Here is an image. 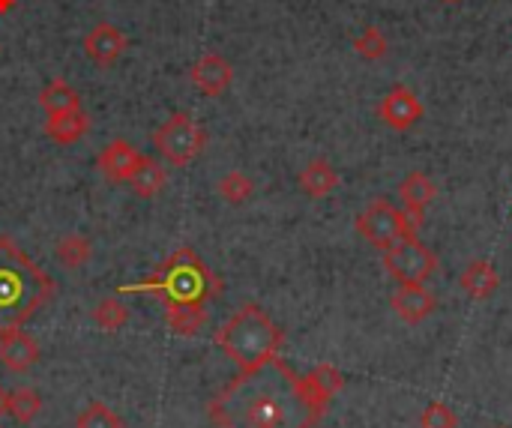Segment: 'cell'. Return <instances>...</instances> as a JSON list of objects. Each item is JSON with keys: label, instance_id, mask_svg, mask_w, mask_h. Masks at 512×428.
I'll return each mask as SVG.
<instances>
[{"label": "cell", "instance_id": "obj_23", "mask_svg": "<svg viewBox=\"0 0 512 428\" xmlns=\"http://www.w3.org/2000/svg\"><path fill=\"white\" fill-rule=\"evenodd\" d=\"M216 192H219V198H222V201H228V204L240 207V204H246V201L255 195V183H252V177H249V174H243V171H228V174L219 180Z\"/></svg>", "mask_w": 512, "mask_h": 428}, {"label": "cell", "instance_id": "obj_14", "mask_svg": "<svg viewBox=\"0 0 512 428\" xmlns=\"http://www.w3.org/2000/svg\"><path fill=\"white\" fill-rule=\"evenodd\" d=\"M123 51H126V36H123L114 24H108V21L96 24V27L84 36V54H87L96 66H111V63H117Z\"/></svg>", "mask_w": 512, "mask_h": 428}, {"label": "cell", "instance_id": "obj_26", "mask_svg": "<svg viewBox=\"0 0 512 428\" xmlns=\"http://www.w3.org/2000/svg\"><path fill=\"white\" fill-rule=\"evenodd\" d=\"M75 428H126V423L105 405V402H90L78 417Z\"/></svg>", "mask_w": 512, "mask_h": 428}, {"label": "cell", "instance_id": "obj_29", "mask_svg": "<svg viewBox=\"0 0 512 428\" xmlns=\"http://www.w3.org/2000/svg\"><path fill=\"white\" fill-rule=\"evenodd\" d=\"M12 6H15V0H0V15H3V12H9Z\"/></svg>", "mask_w": 512, "mask_h": 428}, {"label": "cell", "instance_id": "obj_1", "mask_svg": "<svg viewBox=\"0 0 512 428\" xmlns=\"http://www.w3.org/2000/svg\"><path fill=\"white\" fill-rule=\"evenodd\" d=\"M345 375L321 363L312 372H294L279 354L231 378L210 402L207 414L219 428H315Z\"/></svg>", "mask_w": 512, "mask_h": 428}, {"label": "cell", "instance_id": "obj_9", "mask_svg": "<svg viewBox=\"0 0 512 428\" xmlns=\"http://www.w3.org/2000/svg\"><path fill=\"white\" fill-rule=\"evenodd\" d=\"M141 159H144V153H138L129 141L117 138V141H111V144L96 156V168H99V174H102L108 183L120 186V183H129V180H132V174L138 171Z\"/></svg>", "mask_w": 512, "mask_h": 428}, {"label": "cell", "instance_id": "obj_15", "mask_svg": "<svg viewBox=\"0 0 512 428\" xmlns=\"http://www.w3.org/2000/svg\"><path fill=\"white\" fill-rule=\"evenodd\" d=\"M87 129H90V120L81 108L63 111V114H48V120H45V135L60 147L81 141L87 135Z\"/></svg>", "mask_w": 512, "mask_h": 428}, {"label": "cell", "instance_id": "obj_20", "mask_svg": "<svg viewBox=\"0 0 512 428\" xmlns=\"http://www.w3.org/2000/svg\"><path fill=\"white\" fill-rule=\"evenodd\" d=\"M165 180H168L165 168H162L153 156H144L141 165H138V171L132 174L129 186H132V192H135L138 198H156V195L165 189Z\"/></svg>", "mask_w": 512, "mask_h": 428}, {"label": "cell", "instance_id": "obj_4", "mask_svg": "<svg viewBox=\"0 0 512 428\" xmlns=\"http://www.w3.org/2000/svg\"><path fill=\"white\" fill-rule=\"evenodd\" d=\"M213 342L240 372H246V369H255V366L267 363L270 357H276L285 336L261 306L249 303V306H240L222 324V330L216 333Z\"/></svg>", "mask_w": 512, "mask_h": 428}, {"label": "cell", "instance_id": "obj_25", "mask_svg": "<svg viewBox=\"0 0 512 428\" xmlns=\"http://www.w3.org/2000/svg\"><path fill=\"white\" fill-rule=\"evenodd\" d=\"M354 51H357L363 60H381V57H387L390 42H387V36H384L381 27L366 24V27L357 33V39H354Z\"/></svg>", "mask_w": 512, "mask_h": 428}, {"label": "cell", "instance_id": "obj_11", "mask_svg": "<svg viewBox=\"0 0 512 428\" xmlns=\"http://www.w3.org/2000/svg\"><path fill=\"white\" fill-rule=\"evenodd\" d=\"M393 312L405 321V324H423L426 318L435 315L438 300L426 285H399L393 300H390Z\"/></svg>", "mask_w": 512, "mask_h": 428}, {"label": "cell", "instance_id": "obj_6", "mask_svg": "<svg viewBox=\"0 0 512 428\" xmlns=\"http://www.w3.org/2000/svg\"><path fill=\"white\" fill-rule=\"evenodd\" d=\"M357 231L366 243H372L375 249L387 252L390 246H396L405 237H417L420 231L414 228V222L408 219L405 210L393 207L390 201H372L360 216H357Z\"/></svg>", "mask_w": 512, "mask_h": 428}, {"label": "cell", "instance_id": "obj_22", "mask_svg": "<svg viewBox=\"0 0 512 428\" xmlns=\"http://www.w3.org/2000/svg\"><path fill=\"white\" fill-rule=\"evenodd\" d=\"M54 255H57L60 267H66V270H78V267H84V264L90 261L93 246H90V240H87L84 234H66V237H60V240H57Z\"/></svg>", "mask_w": 512, "mask_h": 428}, {"label": "cell", "instance_id": "obj_8", "mask_svg": "<svg viewBox=\"0 0 512 428\" xmlns=\"http://www.w3.org/2000/svg\"><path fill=\"white\" fill-rule=\"evenodd\" d=\"M378 117H381L390 129L408 132V129H414V126L423 120V102H420V96H417L411 87L396 84V87L378 102Z\"/></svg>", "mask_w": 512, "mask_h": 428}, {"label": "cell", "instance_id": "obj_7", "mask_svg": "<svg viewBox=\"0 0 512 428\" xmlns=\"http://www.w3.org/2000/svg\"><path fill=\"white\" fill-rule=\"evenodd\" d=\"M384 264H387V273L399 285H423L438 270L435 252L429 246H423L417 237H405L396 246H390L384 252Z\"/></svg>", "mask_w": 512, "mask_h": 428}, {"label": "cell", "instance_id": "obj_5", "mask_svg": "<svg viewBox=\"0 0 512 428\" xmlns=\"http://www.w3.org/2000/svg\"><path fill=\"white\" fill-rule=\"evenodd\" d=\"M153 147L156 153L177 165V168H186L192 165L204 147H207V132L198 126V120L186 111H174L156 132H153Z\"/></svg>", "mask_w": 512, "mask_h": 428}, {"label": "cell", "instance_id": "obj_28", "mask_svg": "<svg viewBox=\"0 0 512 428\" xmlns=\"http://www.w3.org/2000/svg\"><path fill=\"white\" fill-rule=\"evenodd\" d=\"M6 408H9V390L0 387V420L6 417Z\"/></svg>", "mask_w": 512, "mask_h": 428}, {"label": "cell", "instance_id": "obj_10", "mask_svg": "<svg viewBox=\"0 0 512 428\" xmlns=\"http://www.w3.org/2000/svg\"><path fill=\"white\" fill-rule=\"evenodd\" d=\"M189 78H192V84H195L204 96L216 99V96H222V93L231 87V81H234V66H231L222 54L207 51V54L189 69Z\"/></svg>", "mask_w": 512, "mask_h": 428}, {"label": "cell", "instance_id": "obj_30", "mask_svg": "<svg viewBox=\"0 0 512 428\" xmlns=\"http://www.w3.org/2000/svg\"><path fill=\"white\" fill-rule=\"evenodd\" d=\"M447 3H459V0H447Z\"/></svg>", "mask_w": 512, "mask_h": 428}, {"label": "cell", "instance_id": "obj_27", "mask_svg": "<svg viewBox=\"0 0 512 428\" xmlns=\"http://www.w3.org/2000/svg\"><path fill=\"white\" fill-rule=\"evenodd\" d=\"M456 426H459V420H456L453 408H450V405H444V402H432V405L420 414V428H456Z\"/></svg>", "mask_w": 512, "mask_h": 428}, {"label": "cell", "instance_id": "obj_17", "mask_svg": "<svg viewBox=\"0 0 512 428\" xmlns=\"http://www.w3.org/2000/svg\"><path fill=\"white\" fill-rule=\"evenodd\" d=\"M297 183H300V189H303L309 198H327V195H333L336 186H339V171H336L327 159H312V162L300 171Z\"/></svg>", "mask_w": 512, "mask_h": 428}, {"label": "cell", "instance_id": "obj_12", "mask_svg": "<svg viewBox=\"0 0 512 428\" xmlns=\"http://www.w3.org/2000/svg\"><path fill=\"white\" fill-rule=\"evenodd\" d=\"M0 363H3L9 372H15V375L30 372V369L39 363V345H36V339L27 336L24 327H21V330H6V333H0Z\"/></svg>", "mask_w": 512, "mask_h": 428}, {"label": "cell", "instance_id": "obj_3", "mask_svg": "<svg viewBox=\"0 0 512 428\" xmlns=\"http://www.w3.org/2000/svg\"><path fill=\"white\" fill-rule=\"evenodd\" d=\"M117 294H150L159 297L165 306H207L222 294V282L195 249L183 246L168 255L150 279L138 285H123L117 288Z\"/></svg>", "mask_w": 512, "mask_h": 428}, {"label": "cell", "instance_id": "obj_13", "mask_svg": "<svg viewBox=\"0 0 512 428\" xmlns=\"http://www.w3.org/2000/svg\"><path fill=\"white\" fill-rule=\"evenodd\" d=\"M399 195H402V204H405V213L408 219L414 222V228L420 231L423 228V216H426V207L435 201L438 195V186L435 180L426 174V171H411L402 186H399Z\"/></svg>", "mask_w": 512, "mask_h": 428}, {"label": "cell", "instance_id": "obj_2", "mask_svg": "<svg viewBox=\"0 0 512 428\" xmlns=\"http://www.w3.org/2000/svg\"><path fill=\"white\" fill-rule=\"evenodd\" d=\"M51 297L54 279L9 237H0V333L30 324Z\"/></svg>", "mask_w": 512, "mask_h": 428}, {"label": "cell", "instance_id": "obj_19", "mask_svg": "<svg viewBox=\"0 0 512 428\" xmlns=\"http://www.w3.org/2000/svg\"><path fill=\"white\" fill-rule=\"evenodd\" d=\"M39 105H42L45 114H63V111L81 108V96H78V90H75L69 81L54 78V81H48V84L39 90Z\"/></svg>", "mask_w": 512, "mask_h": 428}, {"label": "cell", "instance_id": "obj_21", "mask_svg": "<svg viewBox=\"0 0 512 428\" xmlns=\"http://www.w3.org/2000/svg\"><path fill=\"white\" fill-rule=\"evenodd\" d=\"M42 414V396L33 387H18L9 390V408L6 417H12L18 426H30Z\"/></svg>", "mask_w": 512, "mask_h": 428}, {"label": "cell", "instance_id": "obj_16", "mask_svg": "<svg viewBox=\"0 0 512 428\" xmlns=\"http://www.w3.org/2000/svg\"><path fill=\"white\" fill-rule=\"evenodd\" d=\"M459 285H462V291H465L471 300H489V297L501 288V276H498V270H495L489 261H471V264L462 270Z\"/></svg>", "mask_w": 512, "mask_h": 428}, {"label": "cell", "instance_id": "obj_24", "mask_svg": "<svg viewBox=\"0 0 512 428\" xmlns=\"http://www.w3.org/2000/svg\"><path fill=\"white\" fill-rule=\"evenodd\" d=\"M93 321L96 327H102L105 333H117L120 327H126L129 321V309L123 306L120 297H105L93 306Z\"/></svg>", "mask_w": 512, "mask_h": 428}, {"label": "cell", "instance_id": "obj_18", "mask_svg": "<svg viewBox=\"0 0 512 428\" xmlns=\"http://www.w3.org/2000/svg\"><path fill=\"white\" fill-rule=\"evenodd\" d=\"M204 324H207V306H165V327L180 339L198 336Z\"/></svg>", "mask_w": 512, "mask_h": 428}]
</instances>
